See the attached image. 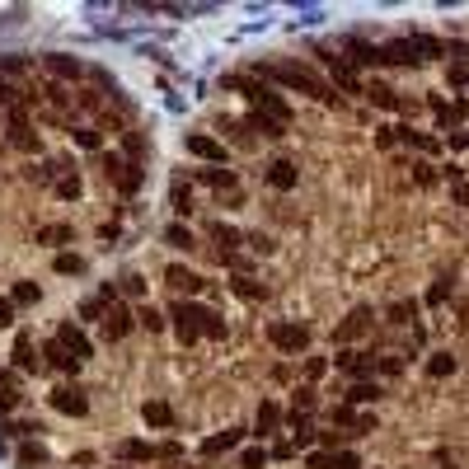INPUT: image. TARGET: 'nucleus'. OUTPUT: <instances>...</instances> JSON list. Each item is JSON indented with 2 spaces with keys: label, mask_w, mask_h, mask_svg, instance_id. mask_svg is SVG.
<instances>
[{
  "label": "nucleus",
  "mask_w": 469,
  "mask_h": 469,
  "mask_svg": "<svg viewBox=\"0 0 469 469\" xmlns=\"http://www.w3.org/2000/svg\"><path fill=\"white\" fill-rule=\"evenodd\" d=\"M263 76H267V80H277V85H291V90H300V94H310V99H319V104H333V99H338L328 80H319L314 71H305V66H296V62L263 66Z\"/></svg>",
  "instance_id": "obj_1"
},
{
  "label": "nucleus",
  "mask_w": 469,
  "mask_h": 469,
  "mask_svg": "<svg viewBox=\"0 0 469 469\" xmlns=\"http://www.w3.org/2000/svg\"><path fill=\"white\" fill-rule=\"evenodd\" d=\"M174 328H178V343H197V338H225V324H220V314L202 310V305H174Z\"/></svg>",
  "instance_id": "obj_2"
},
{
  "label": "nucleus",
  "mask_w": 469,
  "mask_h": 469,
  "mask_svg": "<svg viewBox=\"0 0 469 469\" xmlns=\"http://www.w3.org/2000/svg\"><path fill=\"white\" fill-rule=\"evenodd\" d=\"M267 338H272V347H281V352H305V347H310V328L305 324H272Z\"/></svg>",
  "instance_id": "obj_3"
},
{
  "label": "nucleus",
  "mask_w": 469,
  "mask_h": 469,
  "mask_svg": "<svg viewBox=\"0 0 469 469\" xmlns=\"http://www.w3.org/2000/svg\"><path fill=\"white\" fill-rule=\"evenodd\" d=\"M47 404L57 408V413H66V418H85L90 413V404H85V394L76 390V385H62V390L47 394Z\"/></svg>",
  "instance_id": "obj_4"
},
{
  "label": "nucleus",
  "mask_w": 469,
  "mask_h": 469,
  "mask_svg": "<svg viewBox=\"0 0 469 469\" xmlns=\"http://www.w3.org/2000/svg\"><path fill=\"white\" fill-rule=\"evenodd\" d=\"M197 178L216 188V192H220V202H239V197H244V192H239V178H234L230 169H202Z\"/></svg>",
  "instance_id": "obj_5"
},
{
  "label": "nucleus",
  "mask_w": 469,
  "mask_h": 469,
  "mask_svg": "<svg viewBox=\"0 0 469 469\" xmlns=\"http://www.w3.org/2000/svg\"><path fill=\"white\" fill-rule=\"evenodd\" d=\"M188 155H197V160H216V164H225L230 160V150L220 146L216 136H202V132H192L188 136Z\"/></svg>",
  "instance_id": "obj_6"
},
{
  "label": "nucleus",
  "mask_w": 469,
  "mask_h": 469,
  "mask_svg": "<svg viewBox=\"0 0 469 469\" xmlns=\"http://www.w3.org/2000/svg\"><path fill=\"white\" fill-rule=\"evenodd\" d=\"M333 366H338L343 375H357V380L375 375V361H371V352H338V357H333Z\"/></svg>",
  "instance_id": "obj_7"
},
{
  "label": "nucleus",
  "mask_w": 469,
  "mask_h": 469,
  "mask_svg": "<svg viewBox=\"0 0 469 469\" xmlns=\"http://www.w3.org/2000/svg\"><path fill=\"white\" fill-rule=\"evenodd\" d=\"M361 333H371V310H366V305H357V310L347 314L333 338H338V343H352V338H361Z\"/></svg>",
  "instance_id": "obj_8"
},
{
  "label": "nucleus",
  "mask_w": 469,
  "mask_h": 469,
  "mask_svg": "<svg viewBox=\"0 0 469 469\" xmlns=\"http://www.w3.org/2000/svg\"><path fill=\"white\" fill-rule=\"evenodd\" d=\"M57 343H62L66 352H76L80 361H90V352H94V347H90V338H85V328H80V324H62V328H57Z\"/></svg>",
  "instance_id": "obj_9"
},
{
  "label": "nucleus",
  "mask_w": 469,
  "mask_h": 469,
  "mask_svg": "<svg viewBox=\"0 0 469 469\" xmlns=\"http://www.w3.org/2000/svg\"><path fill=\"white\" fill-rule=\"evenodd\" d=\"M132 324H136V314L118 305V310L104 314V338H108V343H118V338H127V333H132Z\"/></svg>",
  "instance_id": "obj_10"
},
{
  "label": "nucleus",
  "mask_w": 469,
  "mask_h": 469,
  "mask_svg": "<svg viewBox=\"0 0 469 469\" xmlns=\"http://www.w3.org/2000/svg\"><path fill=\"white\" fill-rule=\"evenodd\" d=\"M43 357H47V366H57V371H62V375H76L80 366H85V361H80L76 352H66V347L57 343V338H52V343L43 347Z\"/></svg>",
  "instance_id": "obj_11"
},
{
  "label": "nucleus",
  "mask_w": 469,
  "mask_h": 469,
  "mask_svg": "<svg viewBox=\"0 0 469 469\" xmlns=\"http://www.w3.org/2000/svg\"><path fill=\"white\" fill-rule=\"evenodd\" d=\"M10 141H15L19 150H38V146H43V141L33 136V127H29V118H24V113H10Z\"/></svg>",
  "instance_id": "obj_12"
},
{
  "label": "nucleus",
  "mask_w": 469,
  "mask_h": 469,
  "mask_svg": "<svg viewBox=\"0 0 469 469\" xmlns=\"http://www.w3.org/2000/svg\"><path fill=\"white\" fill-rule=\"evenodd\" d=\"M277 427H281V408L272 404V399H263V404H258V418H253V437H272Z\"/></svg>",
  "instance_id": "obj_13"
},
{
  "label": "nucleus",
  "mask_w": 469,
  "mask_h": 469,
  "mask_svg": "<svg viewBox=\"0 0 469 469\" xmlns=\"http://www.w3.org/2000/svg\"><path fill=\"white\" fill-rule=\"evenodd\" d=\"M296 164H291V160H272V164H267V188H281V192H286V188H296Z\"/></svg>",
  "instance_id": "obj_14"
},
{
  "label": "nucleus",
  "mask_w": 469,
  "mask_h": 469,
  "mask_svg": "<svg viewBox=\"0 0 469 469\" xmlns=\"http://www.w3.org/2000/svg\"><path fill=\"white\" fill-rule=\"evenodd\" d=\"M43 62H47V71H52V76H62V80L85 76V66H80L76 57H66V52H52V57H43Z\"/></svg>",
  "instance_id": "obj_15"
},
{
  "label": "nucleus",
  "mask_w": 469,
  "mask_h": 469,
  "mask_svg": "<svg viewBox=\"0 0 469 469\" xmlns=\"http://www.w3.org/2000/svg\"><path fill=\"white\" fill-rule=\"evenodd\" d=\"M258 113H267V118H277L281 127L291 122V104H286V99H281V94H272V90H267L263 99H258Z\"/></svg>",
  "instance_id": "obj_16"
},
{
  "label": "nucleus",
  "mask_w": 469,
  "mask_h": 469,
  "mask_svg": "<svg viewBox=\"0 0 469 469\" xmlns=\"http://www.w3.org/2000/svg\"><path fill=\"white\" fill-rule=\"evenodd\" d=\"M239 441H244V427H230V432H216L211 441H202V451L220 455V451H230V446H239Z\"/></svg>",
  "instance_id": "obj_17"
},
{
  "label": "nucleus",
  "mask_w": 469,
  "mask_h": 469,
  "mask_svg": "<svg viewBox=\"0 0 469 469\" xmlns=\"http://www.w3.org/2000/svg\"><path fill=\"white\" fill-rule=\"evenodd\" d=\"M310 408H314V390H310V385H300V390L291 394V422L305 427V413H310Z\"/></svg>",
  "instance_id": "obj_18"
},
{
  "label": "nucleus",
  "mask_w": 469,
  "mask_h": 469,
  "mask_svg": "<svg viewBox=\"0 0 469 469\" xmlns=\"http://www.w3.org/2000/svg\"><path fill=\"white\" fill-rule=\"evenodd\" d=\"M113 296H118V286H104L94 300H85V305H80V319H99V314L113 305Z\"/></svg>",
  "instance_id": "obj_19"
},
{
  "label": "nucleus",
  "mask_w": 469,
  "mask_h": 469,
  "mask_svg": "<svg viewBox=\"0 0 469 469\" xmlns=\"http://www.w3.org/2000/svg\"><path fill=\"white\" fill-rule=\"evenodd\" d=\"M118 460H160V451L146 446V441H122V446H118Z\"/></svg>",
  "instance_id": "obj_20"
},
{
  "label": "nucleus",
  "mask_w": 469,
  "mask_h": 469,
  "mask_svg": "<svg viewBox=\"0 0 469 469\" xmlns=\"http://www.w3.org/2000/svg\"><path fill=\"white\" fill-rule=\"evenodd\" d=\"M164 281H169L174 291H197V286H202V281L192 277V272H188V267H178V263H174L169 272H164Z\"/></svg>",
  "instance_id": "obj_21"
},
{
  "label": "nucleus",
  "mask_w": 469,
  "mask_h": 469,
  "mask_svg": "<svg viewBox=\"0 0 469 469\" xmlns=\"http://www.w3.org/2000/svg\"><path fill=\"white\" fill-rule=\"evenodd\" d=\"M375 399H380V385H371V380H357L347 390V404H375Z\"/></svg>",
  "instance_id": "obj_22"
},
{
  "label": "nucleus",
  "mask_w": 469,
  "mask_h": 469,
  "mask_svg": "<svg viewBox=\"0 0 469 469\" xmlns=\"http://www.w3.org/2000/svg\"><path fill=\"white\" fill-rule=\"evenodd\" d=\"M366 94H371V104H380V108H399V104H404L390 85H366Z\"/></svg>",
  "instance_id": "obj_23"
},
{
  "label": "nucleus",
  "mask_w": 469,
  "mask_h": 469,
  "mask_svg": "<svg viewBox=\"0 0 469 469\" xmlns=\"http://www.w3.org/2000/svg\"><path fill=\"white\" fill-rule=\"evenodd\" d=\"M164 239H169L174 249H197V239H192V230H188L183 220H178V225H169V230H164Z\"/></svg>",
  "instance_id": "obj_24"
},
{
  "label": "nucleus",
  "mask_w": 469,
  "mask_h": 469,
  "mask_svg": "<svg viewBox=\"0 0 469 469\" xmlns=\"http://www.w3.org/2000/svg\"><path fill=\"white\" fill-rule=\"evenodd\" d=\"M141 418L150 422V427H169L174 413H169V404H146V408H141Z\"/></svg>",
  "instance_id": "obj_25"
},
{
  "label": "nucleus",
  "mask_w": 469,
  "mask_h": 469,
  "mask_svg": "<svg viewBox=\"0 0 469 469\" xmlns=\"http://www.w3.org/2000/svg\"><path fill=\"white\" fill-rule=\"evenodd\" d=\"M328 66H333V80H338V90H347V94H361L357 76H352V66H343V62H328Z\"/></svg>",
  "instance_id": "obj_26"
},
{
  "label": "nucleus",
  "mask_w": 469,
  "mask_h": 469,
  "mask_svg": "<svg viewBox=\"0 0 469 469\" xmlns=\"http://www.w3.org/2000/svg\"><path fill=\"white\" fill-rule=\"evenodd\" d=\"M427 375H437V380H446V375H455V357H451V352H437V357L427 361Z\"/></svg>",
  "instance_id": "obj_27"
},
{
  "label": "nucleus",
  "mask_w": 469,
  "mask_h": 469,
  "mask_svg": "<svg viewBox=\"0 0 469 469\" xmlns=\"http://www.w3.org/2000/svg\"><path fill=\"white\" fill-rule=\"evenodd\" d=\"M57 272H62V277H80V272H85V258H80V253H57Z\"/></svg>",
  "instance_id": "obj_28"
},
{
  "label": "nucleus",
  "mask_w": 469,
  "mask_h": 469,
  "mask_svg": "<svg viewBox=\"0 0 469 469\" xmlns=\"http://www.w3.org/2000/svg\"><path fill=\"white\" fill-rule=\"evenodd\" d=\"M15 366H19V371H33V366H38V357H33V343H29V338H19V343H15Z\"/></svg>",
  "instance_id": "obj_29"
},
{
  "label": "nucleus",
  "mask_w": 469,
  "mask_h": 469,
  "mask_svg": "<svg viewBox=\"0 0 469 469\" xmlns=\"http://www.w3.org/2000/svg\"><path fill=\"white\" fill-rule=\"evenodd\" d=\"M399 141H408V146H418L422 155H437V150H441V146H437L432 136H422V132H408V127H404V136H399Z\"/></svg>",
  "instance_id": "obj_30"
},
{
  "label": "nucleus",
  "mask_w": 469,
  "mask_h": 469,
  "mask_svg": "<svg viewBox=\"0 0 469 469\" xmlns=\"http://www.w3.org/2000/svg\"><path fill=\"white\" fill-rule=\"evenodd\" d=\"M230 286H234V291H239V296H244V300H263V296H267V291H263V286H258V281H253V277H234Z\"/></svg>",
  "instance_id": "obj_31"
},
{
  "label": "nucleus",
  "mask_w": 469,
  "mask_h": 469,
  "mask_svg": "<svg viewBox=\"0 0 469 469\" xmlns=\"http://www.w3.org/2000/svg\"><path fill=\"white\" fill-rule=\"evenodd\" d=\"M413 314H418V305H413V300H399V305H390V310H385V319H390V324H408Z\"/></svg>",
  "instance_id": "obj_32"
},
{
  "label": "nucleus",
  "mask_w": 469,
  "mask_h": 469,
  "mask_svg": "<svg viewBox=\"0 0 469 469\" xmlns=\"http://www.w3.org/2000/svg\"><path fill=\"white\" fill-rule=\"evenodd\" d=\"M38 239H43V244H66V239H76V230H71V225H47Z\"/></svg>",
  "instance_id": "obj_33"
},
{
  "label": "nucleus",
  "mask_w": 469,
  "mask_h": 469,
  "mask_svg": "<svg viewBox=\"0 0 469 469\" xmlns=\"http://www.w3.org/2000/svg\"><path fill=\"white\" fill-rule=\"evenodd\" d=\"M249 127H258L263 136H281V122H277V118H267V113H253Z\"/></svg>",
  "instance_id": "obj_34"
},
{
  "label": "nucleus",
  "mask_w": 469,
  "mask_h": 469,
  "mask_svg": "<svg viewBox=\"0 0 469 469\" xmlns=\"http://www.w3.org/2000/svg\"><path fill=\"white\" fill-rule=\"evenodd\" d=\"M174 211H178V216H192V211H197V206H192V192H188L183 183L174 188Z\"/></svg>",
  "instance_id": "obj_35"
},
{
  "label": "nucleus",
  "mask_w": 469,
  "mask_h": 469,
  "mask_svg": "<svg viewBox=\"0 0 469 469\" xmlns=\"http://www.w3.org/2000/svg\"><path fill=\"white\" fill-rule=\"evenodd\" d=\"M38 296H43V291H38V281H19V286H15L19 305H38Z\"/></svg>",
  "instance_id": "obj_36"
},
{
  "label": "nucleus",
  "mask_w": 469,
  "mask_h": 469,
  "mask_svg": "<svg viewBox=\"0 0 469 469\" xmlns=\"http://www.w3.org/2000/svg\"><path fill=\"white\" fill-rule=\"evenodd\" d=\"M57 197H62V202H76V197H80V178H76V174H66L62 183H57Z\"/></svg>",
  "instance_id": "obj_37"
},
{
  "label": "nucleus",
  "mask_w": 469,
  "mask_h": 469,
  "mask_svg": "<svg viewBox=\"0 0 469 469\" xmlns=\"http://www.w3.org/2000/svg\"><path fill=\"white\" fill-rule=\"evenodd\" d=\"M71 136H76V146H85V150H99V146H104V136L90 132V127H80V132H71Z\"/></svg>",
  "instance_id": "obj_38"
},
{
  "label": "nucleus",
  "mask_w": 469,
  "mask_h": 469,
  "mask_svg": "<svg viewBox=\"0 0 469 469\" xmlns=\"http://www.w3.org/2000/svg\"><path fill=\"white\" fill-rule=\"evenodd\" d=\"M211 239H216V244H244V239H239V230H230V225H211Z\"/></svg>",
  "instance_id": "obj_39"
},
{
  "label": "nucleus",
  "mask_w": 469,
  "mask_h": 469,
  "mask_svg": "<svg viewBox=\"0 0 469 469\" xmlns=\"http://www.w3.org/2000/svg\"><path fill=\"white\" fill-rule=\"evenodd\" d=\"M19 460H24V465H43V460H47V446H38V441H29V446L19 451Z\"/></svg>",
  "instance_id": "obj_40"
},
{
  "label": "nucleus",
  "mask_w": 469,
  "mask_h": 469,
  "mask_svg": "<svg viewBox=\"0 0 469 469\" xmlns=\"http://www.w3.org/2000/svg\"><path fill=\"white\" fill-rule=\"evenodd\" d=\"M113 178H118V188H127V192H136V183H141V174L132 169V164H122V169L113 174Z\"/></svg>",
  "instance_id": "obj_41"
},
{
  "label": "nucleus",
  "mask_w": 469,
  "mask_h": 469,
  "mask_svg": "<svg viewBox=\"0 0 469 469\" xmlns=\"http://www.w3.org/2000/svg\"><path fill=\"white\" fill-rule=\"evenodd\" d=\"M239 465H244V469H263V465H267V451H258V446H249V451L239 455Z\"/></svg>",
  "instance_id": "obj_42"
},
{
  "label": "nucleus",
  "mask_w": 469,
  "mask_h": 469,
  "mask_svg": "<svg viewBox=\"0 0 469 469\" xmlns=\"http://www.w3.org/2000/svg\"><path fill=\"white\" fill-rule=\"evenodd\" d=\"M15 404H19V390H15V380H5L0 385V413H10Z\"/></svg>",
  "instance_id": "obj_43"
},
{
  "label": "nucleus",
  "mask_w": 469,
  "mask_h": 469,
  "mask_svg": "<svg viewBox=\"0 0 469 469\" xmlns=\"http://www.w3.org/2000/svg\"><path fill=\"white\" fill-rule=\"evenodd\" d=\"M305 469H333V451H310L305 455Z\"/></svg>",
  "instance_id": "obj_44"
},
{
  "label": "nucleus",
  "mask_w": 469,
  "mask_h": 469,
  "mask_svg": "<svg viewBox=\"0 0 469 469\" xmlns=\"http://www.w3.org/2000/svg\"><path fill=\"white\" fill-rule=\"evenodd\" d=\"M375 371H380V375H399V371H404V361H399V357H375Z\"/></svg>",
  "instance_id": "obj_45"
},
{
  "label": "nucleus",
  "mask_w": 469,
  "mask_h": 469,
  "mask_svg": "<svg viewBox=\"0 0 469 469\" xmlns=\"http://www.w3.org/2000/svg\"><path fill=\"white\" fill-rule=\"evenodd\" d=\"M333 469H361V460L352 451H333Z\"/></svg>",
  "instance_id": "obj_46"
},
{
  "label": "nucleus",
  "mask_w": 469,
  "mask_h": 469,
  "mask_svg": "<svg viewBox=\"0 0 469 469\" xmlns=\"http://www.w3.org/2000/svg\"><path fill=\"white\" fill-rule=\"evenodd\" d=\"M394 141H399V132H394V127H380V132H375V146H380V150H390Z\"/></svg>",
  "instance_id": "obj_47"
},
{
  "label": "nucleus",
  "mask_w": 469,
  "mask_h": 469,
  "mask_svg": "<svg viewBox=\"0 0 469 469\" xmlns=\"http://www.w3.org/2000/svg\"><path fill=\"white\" fill-rule=\"evenodd\" d=\"M136 319H141V324H146V328H155V333H160V328H164V319H160V310H141Z\"/></svg>",
  "instance_id": "obj_48"
},
{
  "label": "nucleus",
  "mask_w": 469,
  "mask_h": 469,
  "mask_svg": "<svg viewBox=\"0 0 469 469\" xmlns=\"http://www.w3.org/2000/svg\"><path fill=\"white\" fill-rule=\"evenodd\" d=\"M324 371H328V361H324V357H310V361H305V375H310V380H319Z\"/></svg>",
  "instance_id": "obj_49"
},
{
  "label": "nucleus",
  "mask_w": 469,
  "mask_h": 469,
  "mask_svg": "<svg viewBox=\"0 0 469 469\" xmlns=\"http://www.w3.org/2000/svg\"><path fill=\"white\" fill-rule=\"evenodd\" d=\"M122 291H127V296H146V277H127Z\"/></svg>",
  "instance_id": "obj_50"
},
{
  "label": "nucleus",
  "mask_w": 469,
  "mask_h": 469,
  "mask_svg": "<svg viewBox=\"0 0 469 469\" xmlns=\"http://www.w3.org/2000/svg\"><path fill=\"white\" fill-rule=\"evenodd\" d=\"M249 249L253 253H272V239H267V234H249Z\"/></svg>",
  "instance_id": "obj_51"
},
{
  "label": "nucleus",
  "mask_w": 469,
  "mask_h": 469,
  "mask_svg": "<svg viewBox=\"0 0 469 469\" xmlns=\"http://www.w3.org/2000/svg\"><path fill=\"white\" fill-rule=\"evenodd\" d=\"M446 146H451V150H465V146H469V132H451V136H446Z\"/></svg>",
  "instance_id": "obj_52"
},
{
  "label": "nucleus",
  "mask_w": 469,
  "mask_h": 469,
  "mask_svg": "<svg viewBox=\"0 0 469 469\" xmlns=\"http://www.w3.org/2000/svg\"><path fill=\"white\" fill-rule=\"evenodd\" d=\"M446 296H451V281L441 277V281H437V286H432V296H427V300H446Z\"/></svg>",
  "instance_id": "obj_53"
},
{
  "label": "nucleus",
  "mask_w": 469,
  "mask_h": 469,
  "mask_svg": "<svg viewBox=\"0 0 469 469\" xmlns=\"http://www.w3.org/2000/svg\"><path fill=\"white\" fill-rule=\"evenodd\" d=\"M455 202H460V206H469V183H465V178L455 183Z\"/></svg>",
  "instance_id": "obj_54"
},
{
  "label": "nucleus",
  "mask_w": 469,
  "mask_h": 469,
  "mask_svg": "<svg viewBox=\"0 0 469 469\" xmlns=\"http://www.w3.org/2000/svg\"><path fill=\"white\" fill-rule=\"evenodd\" d=\"M0 324H10V300H0Z\"/></svg>",
  "instance_id": "obj_55"
},
{
  "label": "nucleus",
  "mask_w": 469,
  "mask_h": 469,
  "mask_svg": "<svg viewBox=\"0 0 469 469\" xmlns=\"http://www.w3.org/2000/svg\"><path fill=\"white\" fill-rule=\"evenodd\" d=\"M446 469H455V465H446Z\"/></svg>",
  "instance_id": "obj_56"
},
{
  "label": "nucleus",
  "mask_w": 469,
  "mask_h": 469,
  "mask_svg": "<svg viewBox=\"0 0 469 469\" xmlns=\"http://www.w3.org/2000/svg\"><path fill=\"white\" fill-rule=\"evenodd\" d=\"M465 85H469V80H465Z\"/></svg>",
  "instance_id": "obj_57"
},
{
  "label": "nucleus",
  "mask_w": 469,
  "mask_h": 469,
  "mask_svg": "<svg viewBox=\"0 0 469 469\" xmlns=\"http://www.w3.org/2000/svg\"><path fill=\"white\" fill-rule=\"evenodd\" d=\"M118 469H122V465H118Z\"/></svg>",
  "instance_id": "obj_58"
}]
</instances>
